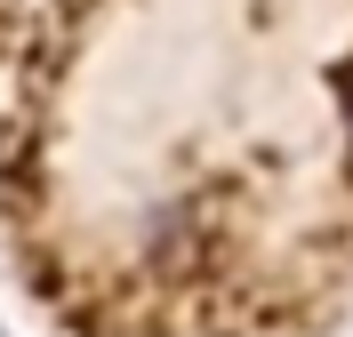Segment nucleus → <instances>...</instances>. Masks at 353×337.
I'll return each mask as SVG.
<instances>
[{"label":"nucleus","instance_id":"nucleus-1","mask_svg":"<svg viewBox=\"0 0 353 337\" xmlns=\"http://www.w3.org/2000/svg\"><path fill=\"white\" fill-rule=\"evenodd\" d=\"M337 89H345V129H353V65L337 72Z\"/></svg>","mask_w":353,"mask_h":337}]
</instances>
